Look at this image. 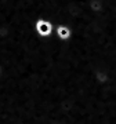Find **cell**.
<instances>
[{
    "label": "cell",
    "mask_w": 116,
    "mask_h": 124,
    "mask_svg": "<svg viewBox=\"0 0 116 124\" xmlns=\"http://www.w3.org/2000/svg\"><path fill=\"white\" fill-rule=\"evenodd\" d=\"M35 31L39 37L41 39H49L55 32V25L47 18H39L35 23Z\"/></svg>",
    "instance_id": "obj_1"
},
{
    "label": "cell",
    "mask_w": 116,
    "mask_h": 124,
    "mask_svg": "<svg viewBox=\"0 0 116 124\" xmlns=\"http://www.w3.org/2000/svg\"><path fill=\"white\" fill-rule=\"evenodd\" d=\"M55 25V35L59 40H62V41H68V40H71L72 37V29L68 25L65 23H61V22H54Z\"/></svg>",
    "instance_id": "obj_2"
},
{
    "label": "cell",
    "mask_w": 116,
    "mask_h": 124,
    "mask_svg": "<svg viewBox=\"0 0 116 124\" xmlns=\"http://www.w3.org/2000/svg\"><path fill=\"white\" fill-rule=\"evenodd\" d=\"M4 73H6V69H4V66H3V63L0 62V79L4 76Z\"/></svg>",
    "instance_id": "obj_3"
}]
</instances>
